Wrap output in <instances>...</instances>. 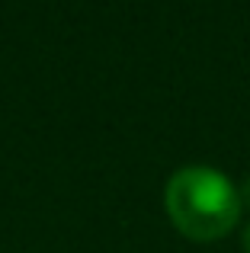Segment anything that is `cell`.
Returning a JSON list of instances; mask_svg holds the SVG:
<instances>
[{
	"label": "cell",
	"instance_id": "1",
	"mask_svg": "<svg viewBox=\"0 0 250 253\" xmlns=\"http://www.w3.org/2000/svg\"><path fill=\"white\" fill-rule=\"evenodd\" d=\"M167 211L186 237L215 241L238 224L241 196L225 173L212 167H186L167 183Z\"/></svg>",
	"mask_w": 250,
	"mask_h": 253
},
{
	"label": "cell",
	"instance_id": "2",
	"mask_svg": "<svg viewBox=\"0 0 250 253\" xmlns=\"http://www.w3.org/2000/svg\"><path fill=\"white\" fill-rule=\"evenodd\" d=\"M244 250L250 253V228H247V234H244Z\"/></svg>",
	"mask_w": 250,
	"mask_h": 253
},
{
	"label": "cell",
	"instance_id": "3",
	"mask_svg": "<svg viewBox=\"0 0 250 253\" xmlns=\"http://www.w3.org/2000/svg\"><path fill=\"white\" fill-rule=\"evenodd\" d=\"M247 196H250V179H247Z\"/></svg>",
	"mask_w": 250,
	"mask_h": 253
}]
</instances>
